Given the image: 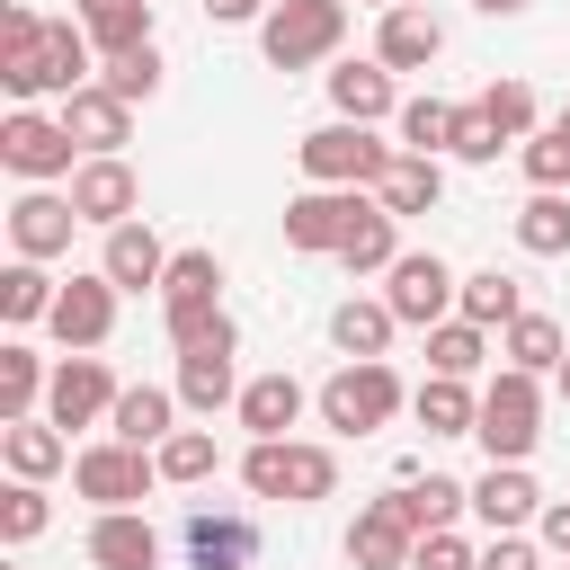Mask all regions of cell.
Returning a JSON list of instances; mask_svg holds the SVG:
<instances>
[{
  "label": "cell",
  "mask_w": 570,
  "mask_h": 570,
  "mask_svg": "<svg viewBox=\"0 0 570 570\" xmlns=\"http://www.w3.org/2000/svg\"><path fill=\"white\" fill-rule=\"evenodd\" d=\"M98 80V45H89V27L80 18H36V9H0V89L18 98V107H36V98H71V89H89Z\"/></svg>",
  "instance_id": "cell-1"
},
{
  "label": "cell",
  "mask_w": 570,
  "mask_h": 570,
  "mask_svg": "<svg viewBox=\"0 0 570 570\" xmlns=\"http://www.w3.org/2000/svg\"><path fill=\"white\" fill-rule=\"evenodd\" d=\"M240 481H249V499L312 508V499H330V490H338V454H330V445H312V436H249Z\"/></svg>",
  "instance_id": "cell-2"
},
{
  "label": "cell",
  "mask_w": 570,
  "mask_h": 570,
  "mask_svg": "<svg viewBox=\"0 0 570 570\" xmlns=\"http://www.w3.org/2000/svg\"><path fill=\"white\" fill-rule=\"evenodd\" d=\"M472 436H481L490 463H525V454L543 445V374L499 365V374L481 383V419H472Z\"/></svg>",
  "instance_id": "cell-3"
},
{
  "label": "cell",
  "mask_w": 570,
  "mask_h": 570,
  "mask_svg": "<svg viewBox=\"0 0 570 570\" xmlns=\"http://www.w3.org/2000/svg\"><path fill=\"white\" fill-rule=\"evenodd\" d=\"M338 36H347V0H276V9L258 18L267 71H312V62L338 53Z\"/></svg>",
  "instance_id": "cell-4"
},
{
  "label": "cell",
  "mask_w": 570,
  "mask_h": 570,
  "mask_svg": "<svg viewBox=\"0 0 570 570\" xmlns=\"http://www.w3.org/2000/svg\"><path fill=\"white\" fill-rule=\"evenodd\" d=\"M294 160H303L312 187H374V178L392 169V142H374V125L330 116V125H312V134L294 142Z\"/></svg>",
  "instance_id": "cell-5"
},
{
  "label": "cell",
  "mask_w": 570,
  "mask_h": 570,
  "mask_svg": "<svg viewBox=\"0 0 570 570\" xmlns=\"http://www.w3.org/2000/svg\"><path fill=\"white\" fill-rule=\"evenodd\" d=\"M71 490L89 508H142L160 490V454L151 445H125V436H98V445L71 454Z\"/></svg>",
  "instance_id": "cell-6"
},
{
  "label": "cell",
  "mask_w": 570,
  "mask_h": 570,
  "mask_svg": "<svg viewBox=\"0 0 570 570\" xmlns=\"http://www.w3.org/2000/svg\"><path fill=\"white\" fill-rule=\"evenodd\" d=\"M89 151L71 142V125L62 116H45V107H9L0 116V169H18L27 187H53V178H71Z\"/></svg>",
  "instance_id": "cell-7"
},
{
  "label": "cell",
  "mask_w": 570,
  "mask_h": 570,
  "mask_svg": "<svg viewBox=\"0 0 570 570\" xmlns=\"http://www.w3.org/2000/svg\"><path fill=\"white\" fill-rule=\"evenodd\" d=\"M312 401H321V419H330L338 436H365V428H383V419H392L410 392H401V374H392L383 356H347V365H338V374H330Z\"/></svg>",
  "instance_id": "cell-8"
},
{
  "label": "cell",
  "mask_w": 570,
  "mask_h": 570,
  "mask_svg": "<svg viewBox=\"0 0 570 570\" xmlns=\"http://www.w3.org/2000/svg\"><path fill=\"white\" fill-rule=\"evenodd\" d=\"M454 294H463V276H454L436 249H401V258L383 267V303L401 312V330H436V321H454Z\"/></svg>",
  "instance_id": "cell-9"
},
{
  "label": "cell",
  "mask_w": 570,
  "mask_h": 570,
  "mask_svg": "<svg viewBox=\"0 0 570 570\" xmlns=\"http://www.w3.org/2000/svg\"><path fill=\"white\" fill-rule=\"evenodd\" d=\"M365 205H374L365 187H303V196L285 205V249H303V258H338V240L356 232Z\"/></svg>",
  "instance_id": "cell-10"
},
{
  "label": "cell",
  "mask_w": 570,
  "mask_h": 570,
  "mask_svg": "<svg viewBox=\"0 0 570 570\" xmlns=\"http://www.w3.org/2000/svg\"><path fill=\"white\" fill-rule=\"evenodd\" d=\"M45 330L62 338V356H98V347H107V330H116V276H107V267L62 276V294H53V321H45Z\"/></svg>",
  "instance_id": "cell-11"
},
{
  "label": "cell",
  "mask_w": 570,
  "mask_h": 570,
  "mask_svg": "<svg viewBox=\"0 0 570 570\" xmlns=\"http://www.w3.org/2000/svg\"><path fill=\"white\" fill-rule=\"evenodd\" d=\"M116 374H107V356H62L53 365V383H45V419L71 436V428H107V410H116Z\"/></svg>",
  "instance_id": "cell-12"
},
{
  "label": "cell",
  "mask_w": 570,
  "mask_h": 570,
  "mask_svg": "<svg viewBox=\"0 0 570 570\" xmlns=\"http://www.w3.org/2000/svg\"><path fill=\"white\" fill-rule=\"evenodd\" d=\"M71 205H80V223H98V232L134 223V214H142V178H134V160H125V151H89V160L71 169Z\"/></svg>",
  "instance_id": "cell-13"
},
{
  "label": "cell",
  "mask_w": 570,
  "mask_h": 570,
  "mask_svg": "<svg viewBox=\"0 0 570 570\" xmlns=\"http://www.w3.org/2000/svg\"><path fill=\"white\" fill-rule=\"evenodd\" d=\"M410 552H419V517L401 508V490L365 499L356 525H347V561L356 570H410Z\"/></svg>",
  "instance_id": "cell-14"
},
{
  "label": "cell",
  "mask_w": 570,
  "mask_h": 570,
  "mask_svg": "<svg viewBox=\"0 0 570 570\" xmlns=\"http://www.w3.org/2000/svg\"><path fill=\"white\" fill-rule=\"evenodd\" d=\"M71 232H80L71 187H62V196H53V187H27V196L9 205V249H18V258H62Z\"/></svg>",
  "instance_id": "cell-15"
},
{
  "label": "cell",
  "mask_w": 570,
  "mask_h": 570,
  "mask_svg": "<svg viewBox=\"0 0 570 570\" xmlns=\"http://www.w3.org/2000/svg\"><path fill=\"white\" fill-rule=\"evenodd\" d=\"M436 53H445V18L419 9V0H392L383 27H374V62H383V71H428Z\"/></svg>",
  "instance_id": "cell-16"
},
{
  "label": "cell",
  "mask_w": 570,
  "mask_h": 570,
  "mask_svg": "<svg viewBox=\"0 0 570 570\" xmlns=\"http://www.w3.org/2000/svg\"><path fill=\"white\" fill-rule=\"evenodd\" d=\"M169 258H178V249H160V232H151L142 214H134V223H116V232H107V249H98V267L116 276V294H160Z\"/></svg>",
  "instance_id": "cell-17"
},
{
  "label": "cell",
  "mask_w": 570,
  "mask_h": 570,
  "mask_svg": "<svg viewBox=\"0 0 570 570\" xmlns=\"http://www.w3.org/2000/svg\"><path fill=\"white\" fill-rule=\"evenodd\" d=\"M472 517H481L490 534H525V525L543 517V490H534V472H525V463H490V472L472 481Z\"/></svg>",
  "instance_id": "cell-18"
},
{
  "label": "cell",
  "mask_w": 570,
  "mask_h": 570,
  "mask_svg": "<svg viewBox=\"0 0 570 570\" xmlns=\"http://www.w3.org/2000/svg\"><path fill=\"white\" fill-rule=\"evenodd\" d=\"M62 125H71L80 151H125V142H134V98H116L107 80H89V89L62 98Z\"/></svg>",
  "instance_id": "cell-19"
},
{
  "label": "cell",
  "mask_w": 570,
  "mask_h": 570,
  "mask_svg": "<svg viewBox=\"0 0 570 570\" xmlns=\"http://www.w3.org/2000/svg\"><path fill=\"white\" fill-rule=\"evenodd\" d=\"M187 561L196 570H249L258 561V525L240 508H196L187 517Z\"/></svg>",
  "instance_id": "cell-20"
},
{
  "label": "cell",
  "mask_w": 570,
  "mask_h": 570,
  "mask_svg": "<svg viewBox=\"0 0 570 570\" xmlns=\"http://www.w3.org/2000/svg\"><path fill=\"white\" fill-rule=\"evenodd\" d=\"M89 561L98 570H160V534L142 508H98L89 517Z\"/></svg>",
  "instance_id": "cell-21"
},
{
  "label": "cell",
  "mask_w": 570,
  "mask_h": 570,
  "mask_svg": "<svg viewBox=\"0 0 570 570\" xmlns=\"http://www.w3.org/2000/svg\"><path fill=\"white\" fill-rule=\"evenodd\" d=\"M0 463H9V481H53L62 463H71V436L36 410V419H0Z\"/></svg>",
  "instance_id": "cell-22"
},
{
  "label": "cell",
  "mask_w": 570,
  "mask_h": 570,
  "mask_svg": "<svg viewBox=\"0 0 570 570\" xmlns=\"http://www.w3.org/2000/svg\"><path fill=\"white\" fill-rule=\"evenodd\" d=\"M330 107H338L347 125H383V116H401V71H383V62H338V71H330Z\"/></svg>",
  "instance_id": "cell-23"
},
{
  "label": "cell",
  "mask_w": 570,
  "mask_h": 570,
  "mask_svg": "<svg viewBox=\"0 0 570 570\" xmlns=\"http://www.w3.org/2000/svg\"><path fill=\"white\" fill-rule=\"evenodd\" d=\"M374 196L410 223V214H436V196H445V160L436 151H392V169L374 178Z\"/></svg>",
  "instance_id": "cell-24"
},
{
  "label": "cell",
  "mask_w": 570,
  "mask_h": 570,
  "mask_svg": "<svg viewBox=\"0 0 570 570\" xmlns=\"http://www.w3.org/2000/svg\"><path fill=\"white\" fill-rule=\"evenodd\" d=\"M196 419H214V410H232L240 401V374H232V347H187L178 356V383H169Z\"/></svg>",
  "instance_id": "cell-25"
},
{
  "label": "cell",
  "mask_w": 570,
  "mask_h": 570,
  "mask_svg": "<svg viewBox=\"0 0 570 570\" xmlns=\"http://www.w3.org/2000/svg\"><path fill=\"white\" fill-rule=\"evenodd\" d=\"M303 383L294 374H258V383H240V401H232V419L249 428V436H294V419H303Z\"/></svg>",
  "instance_id": "cell-26"
},
{
  "label": "cell",
  "mask_w": 570,
  "mask_h": 570,
  "mask_svg": "<svg viewBox=\"0 0 570 570\" xmlns=\"http://www.w3.org/2000/svg\"><path fill=\"white\" fill-rule=\"evenodd\" d=\"M178 392H160V383H125L116 392V410H107V436H125V445H160L169 428H178Z\"/></svg>",
  "instance_id": "cell-27"
},
{
  "label": "cell",
  "mask_w": 570,
  "mask_h": 570,
  "mask_svg": "<svg viewBox=\"0 0 570 570\" xmlns=\"http://www.w3.org/2000/svg\"><path fill=\"white\" fill-rule=\"evenodd\" d=\"M410 419H419L428 436H472V419H481V392H472L463 374H428V383L410 392Z\"/></svg>",
  "instance_id": "cell-28"
},
{
  "label": "cell",
  "mask_w": 570,
  "mask_h": 570,
  "mask_svg": "<svg viewBox=\"0 0 570 570\" xmlns=\"http://www.w3.org/2000/svg\"><path fill=\"white\" fill-rule=\"evenodd\" d=\"M71 18L89 27L98 62H107V53H134V45H151V0H71Z\"/></svg>",
  "instance_id": "cell-29"
},
{
  "label": "cell",
  "mask_w": 570,
  "mask_h": 570,
  "mask_svg": "<svg viewBox=\"0 0 570 570\" xmlns=\"http://www.w3.org/2000/svg\"><path fill=\"white\" fill-rule=\"evenodd\" d=\"M392 258H401V214H392V205L374 196V205L356 214V232L338 240V267H347V276H383Z\"/></svg>",
  "instance_id": "cell-30"
},
{
  "label": "cell",
  "mask_w": 570,
  "mask_h": 570,
  "mask_svg": "<svg viewBox=\"0 0 570 570\" xmlns=\"http://www.w3.org/2000/svg\"><path fill=\"white\" fill-rule=\"evenodd\" d=\"M392 330H401V312H392L383 294H374V303H365V294H347V303L330 312V347H338V356H383V347H392Z\"/></svg>",
  "instance_id": "cell-31"
},
{
  "label": "cell",
  "mask_w": 570,
  "mask_h": 570,
  "mask_svg": "<svg viewBox=\"0 0 570 570\" xmlns=\"http://www.w3.org/2000/svg\"><path fill=\"white\" fill-rule=\"evenodd\" d=\"M53 276H45V258H9L0 267V321L9 330H36V321H53Z\"/></svg>",
  "instance_id": "cell-32"
},
{
  "label": "cell",
  "mask_w": 570,
  "mask_h": 570,
  "mask_svg": "<svg viewBox=\"0 0 570 570\" xmlns=\"http://www.w3.org/2000/svg\"><path fill=\"white\" fill-rule=\"evenodd\" d=\"M499 356H508V365H525V374H561L570 338H561V321H552V312H517V321L499 330Z\"/></svg>",
  "instance_id": "cell-33"
},
{
  "label": "cell",
  "mask_w": 570,
  "mask_h": 570,
  "mask_svg": "<svg viewBox=\"0 0 570 570\" xmlns=\"http://www.w3.org/2000/svg\"><path fill=\"white\" fill-rule=\"evenodd\" d=\"M517 249L525 258H570V196L561 187H534L517 205Z\"/></svg>",
  "instance_id": "cell-34"
},
{
  "label": "cell",
  "mask_w": 570,
  "mask_h": 570,
  "mask_svg": "<svg viewBox=\"0 0 570 570\" xmlns=\"http://www.w3.org/2000/svg\"><path fill=\"white\" fill-rule=\"evenodd\" d=\"M205 303H223V258L214 249H178L169 276H160V312H205Z\"/></svg>",
  "instance_id": "cell-35"
},
{
  "label": "cell",
  "mask_w": 570,
  "mask_h": 570,
  "mask_svg": "<svg viewBox=\"0 0 570 570\" xmlns=\"http://www.w3.org/2000/svg\"><path fill=\"white\" fill-rule=\"evenodd\" d=\"M454 312H463V321H481V330H508V321L525 312V285H517L508 267H472V276H463V294H454Z\"/></svg>",
  "instance_id": "cell-36"
},
{
  "label": "cell",
  "mask_w": 570,
  "mask_h": 570,
  "mask_svg": "<svg viewBox=\"0 0 570 570\" xmlns=\"http://www.w3.org/2000/svg\"><path fill=\"white\" fill-rule=\"evenodd\" d=\"M45 383H53V365H45L27 338H9V347H0V419H36V410H45Z\"/></svg>",
  "instance_id": "cell-37"
},
{
  "label": "cell",
  "mask_w": 570,
  "mask_h": 570,
  "mask_svg": "<svg viewBox=\"0 0 570 570\" xmlns=\"http://www.w3.org/2000/svg\"><path fill=\"white\" fill-rule=\"evenodd\" d=\"M151 454H160V481H178V490H196V481H214V472H223V445H214V428H169Z\"/></svg>",
  "instance_id": "cell-38"
},
{
  "label": "cell",
  "mask_w": 570,
  "mask_h": 570,
  "mask_svg": "<svg viewBox=\"0 0 570 570\" xmlns=\"http://www.w3.org/2000/svg\"><path fill=\"white\" fill-rule=\"evenodd\" d=\"M481 356H490V330H481V321H463V312H454V321H436V330H428V374H463V383H472V374H481Z\"/></svg>",
  "instance_id": "cell-39"
},
{
  "label": "cell",
  "mask_w": 570,
  "mask_h": 570,
  "mask_svg": "<svg viewBox=\"0 0 570 570\" xmlns=\"http://www.w3.org/2000/svg\"><path fill=\"white\" fill-rule=\"evenodd\" d=\"M454 116L463 107H445V98H401V116H392L401 125V151H436L445 160L454 151Z\"/></svg>",
  "instance_id": "cell-40"
},
{
  "label": "cell",
  "mask_w": 570,
  "mask_h": 570,
  "mask_svg": "<svg viewBox=\"0 0 570 570\" xmlns=\"http://www.w3.org/2000/svg\"><path fill=\"white\" fill-rule=\"evenodd\" d=\"M401 508L419 517V534H436V525H454V517L472 508V481H445V472H428V481H401Z\"/></svg>",
  "instance_id": "cell-41"
},
{
  "label": "cell",
  "mask_w": 570,
  "mask_h": 570,
  "mask_svg": "<svg viewBox=\"0 0 570 570\" xmlns=\"http://www.w3.org/2000/svg\"><path fill=\"white\" fill-rule=\"evenodd\" d=\"M116 98H160V80H169V62H160V45H134V53H107V71H98Z\"/></svg>",
  "instance_id": "cell-42"
},
{
  "label": "cell",
  "mask_w": 570,
  "mask_h": 570,
  "mask_svg": "<svg viewBox=\"0 0 570 570\" xmlns=\"http://www.w3.org/2000/svg\"><path fill=\"white\" fill-rule=\"evenodd\" d=\"M45 525H53V499H45V481H9V490H0V534H9V543H36Z\"/></svg>",
  "instance_id": "cell-43"
},
{
  "label": "cell",
  "mask_w": 570,
  "mask_h": 570,
  "mask_svg": "<svg viewBox=\"0 0 570 570\" xmlns=\"http://www.w3.org/2000/svg\"><path fill=\"white\" fill-rule=\"evenodd\" d=\"M517 160H525V178H534V187H570V125H561V116H552V125H534Z\"/></svg>",
  "instance_id": "cell-44"
},
{
  "label": "cell",
  "mask_w": 570,
  "mask_h": 570,
  "mask_svg": "<svg viewBox=\"0 0 570 570\" xmlns=\"http://www.w3.org/2000/svg\"><path fill=\"white\" fill-rule=\"evenodd\" d=\"M169 321V347L187 356V347H240V330H232V312L223 303H205V312H160Z\"/></svg>",
  "instance_id": "cell-45"
},
{
  "label": "cell",
  "mask_w": 570,
  "mask_h": 570,
  "mask_svg": "<svg viewBox=\"0 0 570 570\" xmlns=\"http://www.w3.org/2000/svg\"><path fill=\"white\" fill-rule=\"evenodd\" d=\"M481 107H490V125H499L508 142H525V134H534V89H525V80H490V89H481Z\"/></svg>",
  "instance_id": "cell-46"
},
{
  "label": "cell",
  "mask_w": 570,
  "mask_h": 570,
  "mask_svg": "<svg viewBox=\"0 0 570 570\" xmlns=\"http://www.w3.org/2000/svg\"><path fill=\"white\" fill-rule=\"evenodd\" d=\"M499 142H508V134H499V125H490V107L472 98V107L454 116V160H499Z\"/></svg>",
  "instance_id": "cell-47"
},
{
  "label": "cell",
  "mask_w": 570,
  "mask_h": 570,
  "mask_svg": "<svg viewBox=\"0 0 570 570\" xmlns=\"http://www.w3.org/2000/svg\"><path fill=\"white\" fill-rule=\"evenodd\" d=\"M410 570H481V552L454 534V525H436V534H419V552H410Z\"/></svg>",
  "instance_id": "cell-48"
},
{
  "label": "cell",
  "mask_w": 570,
  "mask_h": 570,
  "mask_svg": "<svg viewBox=\"0 0 570 570\" xmlns=\"http://www.w3.org/2000/svg\"><path fill=\"white\" fill-rule=\"evenodd\" d=\"M481 570H543V543H525V534H490V543H481Z\"/></svg>",
  "instance_id": "cell-49"
},
{
  "label": "cell",
  "mask_w": 570,
  "mask_h": 570,
  "mask_svg": "<svg viewBox=\"0 0 570 570\" xmlns=\"http://www.w3.org/2000/svg\"><path fill=\"white\" fill-rule=\"evenodd\" d=\"M534 543H543L552 561H570V499H543V517H534Z\"/></svg>",
  "instance_id": "cell-50"
},
{
  "label": "cell",
  "mask_w": 570,
  "mask_h": 570,
  "mask_svg": "<svg viewBox=\"0 0 570 570\" xmlns=\"http://www.w3.org/2000/svg\"><path fill=\"white\" fill-rule=\"evenodd\" d=\"M267 9H276V0H205L214 27H249V18H267Z\"/></svg>",
  "instance_id": "cell-51"
},
{
  "label": "cell",
  "mask_w": 570,
  "mask_h": 570,
  "mask_svg": "<svg viewBox=\"0 0 570 570\" xmlns=\"http://www.w3.org/2000/svg\"><path fill=\"white\" fill-rule=\"evenodd\" d=\"M472 9H481V18H525L534 0H472Z\"/></svg>",
  "instance_id": "cell-52"
},
{
  "label": "cell",
  "mask_w": 570,
  "mask_h": 570,
  "mask_svg": "<svg viewBox=\"0 0 570 570\" xmlns=\"http://www.w3.org/2000/svg\"><path fill=\"white\" fill-rule=\"evenodd\" d=\"M552 383H561V401H570V356H561V374H552Z\"/></svg>",
  "instance_id": "cell-53"
},
{
  "label": "cell",
  "mask_w": 570,
  "mask_h": 570,
  "mask_svg": "<svg viewBox=\"0 0 570 570\" xmlns=\"http://www.w3.org/2000/svg\"><path fill=\"white\" fill-rule=\"evenodd\" d=\"M365 9H392V0H365Z\"/></svg>",
  "instance_id": "cell-54"
},
{
  "label": "cell",
  "mask_w": 570,
  "mask_h": 570,
  "mask_svg": "<svg viewBox=\"0 0 570 570\" xmlns=\"http://www.w3.org/2000/svg\"><path fill=\"white\" fill-rule=\"evenodd\" d=\"M561 125H570V107H561Z\"/></svg>",
  "instance_id": "cell-55"
},
{
  "label": "cell",
  "mask_w": 570,
  "mask_h": 570,
  "mask_svg": "<svg viewBox=\"0 0 570 570\" xmlns=\"http://www.w3.org/2000/svg\"><path fill=\"white\" fill-rule=\"evenodd\" d=\"M561 570H570V561H561Z\"/></svg>",
  "instance_id": "cell-56"
}]
</instances>
